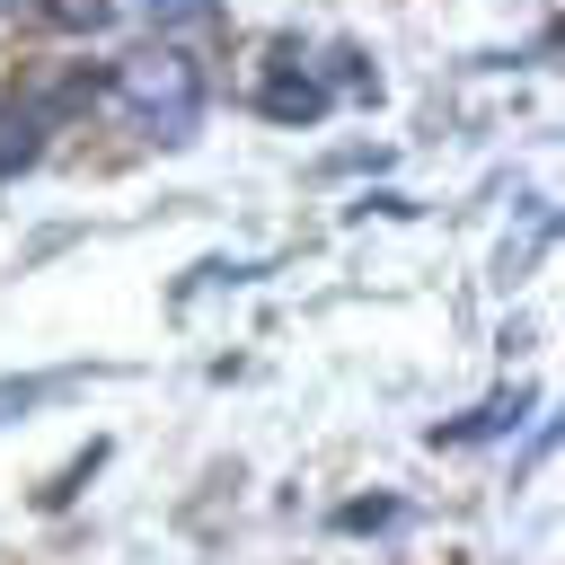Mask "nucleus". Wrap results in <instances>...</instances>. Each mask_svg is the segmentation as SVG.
I'll return each mask as SVG.
<instances>
[{"instance_id":"nucleus-1","label":"nucleus","mask_w":565,"mask_h":565,"mask_svg":"<svg viewBox=\"0 0 565 565\" xmlns=\"http://www.w3.org/2000/svg\"><path fill=\"white\" fill-rule=\"evenodd\" d=\"M106 97L150 132V141H185L194 132V115H203V71H194V53L185 44H141V53H124L115 62V79H106Z\"/></svg>"},{"instance_id":"nucleus-2","label":"nucleus","mask_w":565,"mask_h":565,"mask_svg":"<svg viewBox=\"0 0 565 565\" xmlns=\"http://www.w3.org/2000/svg\"><path fill=\"white\" fill-rule=\"evenodd\" d=\"M44 124H53V106H44V97H26V106H9V115H0V185H9L18 168H35Z\"/></svg>"},{"instance_id":"nucleus-3","label":"nucleus","mask_w":565,"mask_h":565,"mask_svg":"<svg viewBox=\"0 0 565 565\" xmlns=\"http://www.w3.org/2000/svg\"><path fill=\"white\" fill-rule=\"evenodd\" d=\"M256 106H265L274 124H318V115H327V88H318L309 71H300V79L282 71V79H265V88H256Z\"/></svg>"},{"instance_id":"nucleus-4","label":"nucleus","mask_w":565,"mask_h":565,"mask_svg":"<svg viewBox=\"0 0 565 565\" xmlns=\"http://www.w3.org/2000/svg\"><path fill=\"white\" fill-rule=\"evenodd\" d=\"M521 415H530V397L512 388V397H486L468 424H441V441H486V433H503V424H521Z\"/></svg>"},{"instance_id":"nucleus-5","label":"nucleus","mask_w":565,"mask_h":565,"mask_svg":"<svg viewBox=\"0 0 565 565\" xmlns=\"http://www.w3.org/2000/svg\"><path fill=\"white\" fill-rule=\"evenodd\" d=\"M150 26H212L221 18V0H132Z\"/></svg>"},{"instance_id":"nucleus-6","label":"nucleus","mask_w":565,"mask_h":565,"mask_svg":"<svg viewBox=\"0 0 565 565\" xmlns=\"http://www.w3.org/2000/svg\"><path fill=\"white\" fill-rule=\"evenodd\" d=\"M44 18H53V26H71V35H97V26L115 18V0H44Z\"/></svg>"},{"instance_id":"nucleus-7","label":"nucleus","mask_w":565,"mask_h":565,"mask_svg":"<svg viewBox=\"0 0 565 565\" xmlns=\"http://www.w3.org/2000/svg\"><path fill=\"white\" fill-rule=\"evenodd\" d=\"M335 521H344V530H380V521H397V503H344Z\"/></svg>"},{"instance_id":"nucleus-8","label":"nucleus","mask_w":565,"mask_h":565,"mask_svg":"<svg viewBox=\"0 0 565 565\" xmlns=\"http://www.w3.org/2000/svg\"><path fill=\"white\" fill-rule=\"evenodd\" d=\"M0 9H9V0H0Z\"/></svg>"}]
</instances>
